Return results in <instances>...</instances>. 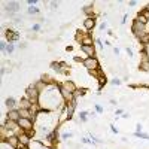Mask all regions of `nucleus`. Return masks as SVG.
<instances>
[{
    "label": "nucleus",
    "instance_id": "1",
    "mask_svg": "<svg viewBox=\"0 0 149 149\" xmlns=\"http://www.w3.org/2000/svg\"><path fill=\"white\" fill-rule=\"evenodd\" d=\"M131 31H133V34L137 37V39H143V37L148 34L146 25L142 24V23H139L137 19H134V23H133V25H131Z\"/></svg>",
    "mask_w": 149,
    "mask_h": 149
},
{
    "label": "nucleus",
    "instance_id": "2",
    "mask_svg": "<svg viewBox=\"0 0 149 149\" xmlns=\"http://www.w3.org/2000/svg\"><path fill=\"white\" fill-rule=\"evenodd\" d=\"M25 97L31 103H39V89L36 88V85H30L25 89Z\"/></svg>",
    "mask_w": 149,
    "mask_h": 149
},
{
    "label": "nucleus",
    "instance_id": "3",
    "mask_svg": "<svg viewBox=\"0 0 149 149\" xmlns=\"http://www.w3.org/2000/svg\"><path fill=\"white\" fill-rule=\"evenodd\" d=\"M82 64L83 66H85L89 72H91V70H99V60H97L95 57H88V58H85V60L82 61Z\"/></svg>",
    "mask_w": 149,
    "mask_h": 149
},
{
    "label": "nucleus",
    "instance_id": "4",
    "mask_svg": "<svg viewBox=\"0 0 149 149\" xmlns=\"http://www.w3.org/2000/svg\"><path fill=\"white\" fill-rule=\"evenodd\" d=\"M18 125L23 128V131H27V133H31V131H33V121H31V119L21 118V119L18 121Z\"/></svg>",
    "mask_w": 149,
    "mask_h": 149
},
{
    "label": "nucleus",
    "instance_id": "5",
    "mask_svg": "<svg viewBox=\"0 0 149 149\" xmlns=\"http://www.w3.org/2000/svg\"><path fill=\"white\" fill-rule=\"evenodd\" d=\"M6 119H11V121L18 122L19 119H21V116H19V111H18V109H11V111L6 113Z\"/></svg>",
    "mask_w": 149,
    "mask_h": 149
},
{
    "label": "nucleus",
    "instance_id": "6",
    "mask_svg": "<svg viewBox=\"0 0 149 149\" xmlns=\"http://www.w3.org/2000/svg\"><path fill=\"white\" fill-rule=\"evenodd\" d=\"M6 143H8L12 149H17L19 145V136H11V137L6 139Z\"/></svg>",
    "mask_w": 149,
    "mask_h": 149
},
{
    "label": "nucleus",
    "instance_id": "7",
    "mask_svg": "<svg viewBox=\"0 0 149 149\" xmlns=\"http://www.w3.org/2000/svg\"><path fill=\"white\" fill-rule=\"evenodd\" d=\"M6 39L9 40V43H14V42H17L18 39H19V34L17 33V31L9 30V31H6Z\"/></svg>",
    "mask_w": 149,
    "mask_h": 149
},
{
    "label": "nucleus",
    "instance_id": "8",
    "mask_svg": "<svg viewBox=\"0 0 149 149\" xmlns=\"http://www.w3.org/2000/svg\"><path fill=\"white\" fill-rule=\"evenodd\" d=\"M61 87H63V88H66L67 91H70V93H72V94H75V93L77 91L76 85H75V83H73L72 81H66V82H64V83H63Z\"/></svg>",
    "mask_w": 149,
    "mask_h": 149
},
{
    "label": "nucleus",
    "instance_id": "9",
    "mask_svg": "<svg viewBox=\"0 0 149 149\" xmlns=\"http://www.w3.org/2000/svg\"><path fill=\"white\" fill-rule=\"evenodd\" d=\"M81 49L85 52L88 57H95V49H94V45H91V46H83V45H81Z\"/></svg>",
    "mask_w": 149,
    "mask_h": 149
},
{
    "label": "nucleus",
    "instance_id": "10",
    "mask_svg": "<svg viewBox=\"0 0 149 149\" xmlns=\"http://www.w3.org/2000/svg\"><path fill=\"white\" fill-rule=\"evenodd\" d=\"M140 69L145 70V72H149V58L146 57L145 52H143V57H142V61H140Z\"/></svg>",
    "mask_w": 149,
    "mask_h": 149
},
{
    "label": "nucleus",
    "instance_id": "11",
    "mask_svg": "<svg viewBox=\"0 0 149 149\" xmlns=\"http://www.w3.org/2000/svg\"><path fill=\"white\" fill-rule=\"evenodd\" d=\"M31 105H33V103H31V101L27 99V97L24 95L23 99H21V101H19V109H30Z\"/></svg>",
    "mask_w": 149,
    "mask_h": 149
},
{
    "label": "nucleus",
    "instance_id": "12",
    "mask_svg": "<svg viewBox=\"0 0 149 149\" xmlns=\"http://www.w3.org/2000/svg\"><path fill=\"white\" fill-rule=\"evenodd\" d=\"M94 24H95L94 18L93 17H88V18H85V21H83V27H85V30H93Z\"/></svg>",
    "mask_w": 149,
    "mask_h": 149
},
{
    "label": "nucleus",
    "instance_id": "13",
    "mask_svg": "<svg viewBox=\"0 0 149 149\" xmlns=\"http://www.w3.org/2000/svg\"><path fill=\"white\" fill-rule=\"evenodd\" d=\"M19 143L21 145H24V146H30V137H28V134H24V133H21L19 134Z\"/></svg>",
    "mask_w": 149,
    "mask_h": 149
},
{
    "label": "nucleus",
    "instance_id": "14",
    "mask_svg": "<svg viewBox=\"0 0 149 149\" xmlns=\"http://www.w3.org/2000/svg\"><path fill=\"white\" fill-rule=\"evenodd\" d=\"M6 9H8L11 12V15H12V12H15V11L19 9V3L18 2H9L8 6H6Z\"/></svg>",
    "mask_w": 149,
    "mask_h": 149
},
{
    "label": "nucleus",
    "instance_id": "15",
    "mask_svg": "<svg viewBox=\"0 0 149 149\" xmlns=\"http://www.w3.org/2000/svg\"><path fill=\"white\" fill-rule=\"evenodd\" d=\"M18 111H19V116H21V118L31 119V112H30V109H18Z\"/></svg>",
    "mask_w": 149,
    "mask_h": 149
},
{
    "label": "nucleus",
    "instance_id": "16",
    "mask_svg": "<svg viewBox=\"0 0 149 149\" xmlns=\"http://www.w3.org/2000/svg\"><path fill=\"white\" fill-rule=\"evenodd\" d=\"M81 42H82L83 46H91V45H93V39L87 34V36H82V40Z\"/></svg>",
    "mask_w": 149,
    "mask_h": 149
},
{
    "label": "nucleus",
    "instance_id": "17",
    "mask_svg": "<svg viewBox=\"0 0 149 149\" xmlns=\"http://www.w3.org/2000/svg\"><path fill=\"white\" fill-rule=\"evenodd\" d=\"M6 106L9 107V111H11V109H15V106H17V100L12 99V97H9V99L6 100Z\"/></svg>",
    "mask_w": 149,
    "mask_h": 149
},
{
    "label": "nucleus",
    "instance_id": "18",
    "mask_svg": "<svg viewBox=\"0 0 149 149\" xmlns=\"http://www.w3.org/2000/svg\"><path fill=\"white\" fill-rule=\"evenodd\" d=\"M42 81L46 83V85H54V81L51 79V76H48V75H43L42 76Z\"/></svg>",
    "mask_w": 149,
    "mask_h": 149
},
{
    "label": "nucleus",
    "instance_id": "19",
    "mask_svg": "<svg viewBox=\"0 0 149 149\" xmlns=\"http://www.w3.org/2000/svg\"><path fill=\"white\" fill-rule=\"evenodd\" d=\"M136 19H137V21H139V23H142V24H145V25L148 24V19H146V18L143 17V15H142V14H139V15H137V18H136Z\"/></svg>",
    "mask_w": 149,
    "mask_h": 149
},
{
    "label": "nucleus",
    "instance_id": "20",
    "mask_svg": "<svg viewBox=\"0 0 149 149\" xmlns=\"http://www.w3.org/2000/svg\"><path fill=\"white\" fill-rule=\"evenodd\" d=\"M28 14H30V15H33V14H39V9L36 8V6H30V8H28Z\"/></svg>",
    "mask_w": 149,
    "mask_h": 149
},
{
    "label": "nucleus",
    "instance_id": "21",
    "mask_svg": "<svg viewBox=\"0 0 149 149\" xmlns=\"http://www.w3.org/2000/svg\"><path fill=\"white\" fill-rule=\"evenodd\" d=\"M14 49H15V46H14L12 43H9L8 48H6V52H8V54H12V52H14Z\"/></svg>",
    "mask_w": 149,
    "mask_h": 149
},
{
    "label": "nucleus",
    "instance_id": "22",
    "mask_svg": "<svg viewBox=\"0 0 149 149\" xmlns=\"http://www.w3.org/2000/svg\"><path fill=\"white\" fill-rule=\"evenodd\" d=\"M142 15H143V17H145V18L148 19V21H149V11H148L146 8H145L143 11H142Z\"/></svg>",
    "mask_w": 149,
    "mask_h": 149
},
{
    "label": "nucleus",
    "instance_id": "23",
    "mask_svg": "<svg viewBox=\"0 0 149 149\" xmlns=\"http://www.w3.org/2000/svg\"><path fill=\"white\" fill-rule=\"evenodd\" d=\"M87 113H88V112H81V113H79V116H81V121H83V122L87 121Z\"/></svg>",
    "mask_w": 149,
    "mask_h": 149
},
{
    "label": "nucleus",
    "instance_id": "24",
    "mask_svg": "<svg viewBox=\"0 0 149 149\" xmlns=\"http://www.w3.org/2000/svg\"><path fill=\"white\" fill-rule=\"evenodd\" d=\"M69 137H72V133H63V136H61V139H64V140H67Z\"/></svg>",
    "mask_w": 149,
    "mask_h": 149
},
{
    "label": "nucleus",
    "instance_id": "25",
    "mask_svg": "<svg viewBox=\"0 0 149 149\" xmlns=\"http://www.w3.org/2000/svg\"><path fill=\"white\" fill-rule=\"evenodd\" d=\"M99 82H100V85H105V83L107 82V79L105 76H101V77H99Z\"/></svg>",
    "mask_w": 149,
    "mask_h": 149
},
{
    "label": "nucleus",
    "instance_id": "26",
    "mask_svg": "<svg viewBox=\"0 0 149 149\" xmlns=\"http://www.w3.org/2000/svg\"><path fill=\"white\" fill-rule=\"evenodd\" d=\"M6 48H8V45H6V42H2V43H0V49H2L3 52L6 51Z\"/></svg>",
    "mask_w": 149,
    "mask_h": 149
},
{
    "label": "nucleus",
    "instance_id": "27",
    "mask_svg": "<svg viewBox=\"0 0 149 149\" xmlns=\"http://www.w3.org/2000/svg\"><path fill=\"white\" fill-rule=\"evenodd\" d=\"M31 30H33V31H39V30H40V24H34L33 27H31Z\"/></svg>",
    "mask_w": 149,
    "mask_h": 149
},
{
    "label": "nucleus",
    "instance_id": "28",
    "mask_svg": "<svg viewBox=\"0 0 149 149\" xmlns=\"http://www.w3.org/2000/svg\"><path fill=\"white\" fill-rule=\"evenodd\" d=\"M27 3H28L30 6H33V5H36V3H37V0H27Z\"/></svg>",
    "mask_w": 149,
    "mask_h": 149
},
{
    "label": "nucleus",
    "instance_id": "29",
    "mask_svg": "<svg viewBox=\"0 0 149 149\" xmlns=\"http://www.w3.org/2000/svg\"><path fill=\"white\" fill-rule=\"evenodd\" d=\"M83 11H85V12H87V14H89V12H91V11H93V6H89V8H83Z\"/></svg>",
    "mask_w": 149,
    "mask_h": 149
},
{
    "label": "nucleus",
    "instance_id": "30",
    "mask_svg": "<svg viewBox=\"0 0 149 149\" xmlns=\"http://www.w3.org/2000/svg\"><path fill=\"white\" fill-rule=\"evenodd\" d=\"M112 83H113V85H119L121 81H119V79H113V81H112Z\"/></svg>",
    "mask_w": 149,
    "mask_h": 149
},
{
    "label": "nucleus",
    "instance_id": "31",
    "mask_svg": "<svg viewBox=\"0 0 149 149\" xmlns=\"http://www.w3.org/2000/svg\"><path fill=\"white\" fill-rule=\"evenodd\" d=\"M127 54L130 55V57H133V51H131V48H127Z\"/></svg>",
    "mask_w": 149,
    "mask_h": 149
},
{
    "label": "nucleus",
    "instance_id": "32",
    "mask_svg": "<svg viewBox=\"0 0 149 149\" xmlns=\"http://www.w3.org/2000/svg\"><path fill=\"white\" fill-rule=\"evenodd\" d=\"M136 5H137V2H134V0L133 2H128V6H136Z\"/></svg>",
    "mask_w": 149,
    "mask_h": 149
},
{
    "label": "nucleus",
    "instance_id": "33",
    "mask_svg": "<svg viewBox=\"0 0 149 149\" xmlns=\"http://www.w3.org/2000/svg\"><path fill=\"white\" fill-rule=\"evenodd\" d=\"M100 28L105 30V28H106V23H101V24H100Z\"/></svg>",
    "mask_w": 149,
    "mask_h": 149
},
{
    "label": "nucleus",
    "instance_id": "34",
    "mask_svg": "<svg viewBox=\"0 0 149 149\" xmlns=\"http://www.w3.org/2000/svg\"><path fill=\"white\" fill-rule=\"evenodd\" d=\"M95 109H97V112H103V107L101 106H95Z\"/></svg>",
    "mask_w": 149,
    "mask_h": 149
},
{
    "label": "nucleus",
    "instance_id": "35",
    "mask_svg": "<svg viewBox=\"0 0 149 149\" xmlns=\"http://www.w3.org/2000/svg\"><path fill=\"white\" fill-rule=\"evenodd\" d=\"M115 115H122V111H121V109H118V111L115 112Z\"/></svg>",
    "mask_w": 149,
    "mask_h": 149
},
{
    "label": "nucleus",
    "instance_id": "36",
    "mask_svg": "<svg viewBox=\"0 0 149 149\" xmlns=\"http://www.w3.org/2000/svg\"><path fill=\"white\" fill-rule=\"evenodd\" d=\"M146 9H148V11H149V5H148V6H146Z\"/></svg>",
    "mask_w": 149,
    "mask_h": 149
}]
</instances>
